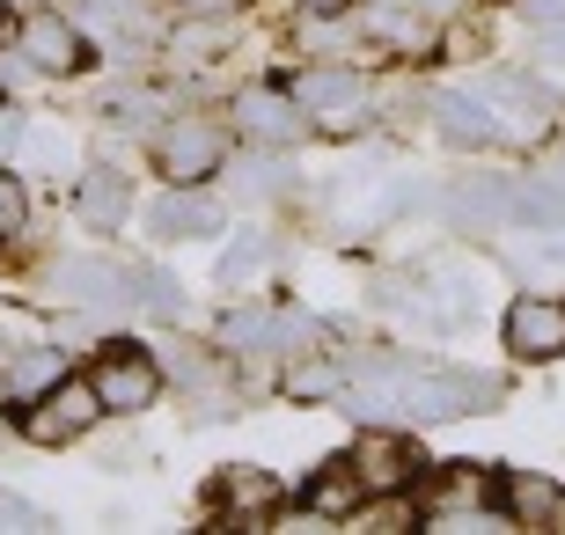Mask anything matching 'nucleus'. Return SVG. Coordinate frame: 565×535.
<instances>
[{"instance_id": "nucleus-1", "label": "nucleus", "mask_w": 565, "mask_h": 535, "mask_svg": "<svg viewBox=\"0 0 565 535\" xmlns=\"http://www.w3.org/2000/svg\"><path fill=\"white\" fill-rule=\"evenodd\" d=\"M338 396L367 426H440V418H470L484 404H500V382L462 374V367H434L419 352H353V374H345Z\"/></svg>"}, {"instance_id": "nucleus-2", "label": "nucleus", "mask_w": 565, "mask_h": 535, "mask_svg": "<svg viewBox=\"0 0 565 535\" xmlns=\"http://www.w3.org/2000/svg\"><path fill=\"white\" fill-rule=\"evenodd\" d=\"M96 426H104V396H96L88 374H60L44 396H30L15 411V432L30 448H74V440H88Z\"/></svg>"}, {"instance_id": "nucleus-3", "label": "nucleus", "mask_w": 565, "mask_h": 535, "mask_svg": "<svg viewBox=\"0 0 565 535\" xmlns=\"http://www.w3.org/2000/svg\"><path fill=\"white\" fill-rule=\"evenodd\" d=\"M345 462L360 477V499H397V492H419L426 484V454L404 426H360Z\"/></svg>"}, {"instance_id": "nucleus-4", "label": "nucleus", "mask_w": 565, "mask_h": 535, "mask_svg": "<svg viewBox=\"0 0 565 535\" xmlns=\"http://www.w3.org/2000/svg\"><path fill=\"white\" fill-rule=\"evenodd\" d=\"M15 60L30 74H82V66H96V52H88V30L66 8H30L15 22Z\"/></svg>"}, {"instance_id": "nucleus-5", "label": "nucleus", "mask_w": 565, "mask_h": 535, "mask_svg": "<svg viewBox=\"0 0 565 535\" xmlns=\"http://www.w3.org/2000/svg\"><path fill=\"white\" fill-rule=\"evenodd\" d=\"M309 338H323V323H309L301 309H228L221 315V345L235 360H287Z\"/></svg>"}, {"instance_id": "nucleus-6", "label": "nucleus", "mask_w": 565, "mask_h": 535, "mask_svg": "<svg viewBox=\"0 0 565 535\" xmlns=\"http://www.w3.org/2000/svg\"><path fill=\"white\" fill-rule=\"evenodd\" d=\"M88 382L104 396V418H132L162 396V360H147V345H132V338H110Z\"/></svg>"}, {"instance_id": "nucleus-7", "label": "nucleus", "mask_w": 565, "mask_h": 535, "mask_svg": "<svg viewBox=\"0 0 565 535\" xmlns=\"http://www.w3.org/2000/svg\"><path fill=\"white\" fill-rule=\"evenodd\" d=\"M500 338L514 360L544 367V360H565V293H514L500 315Z\"/></svg>"}, {"instance_id": "nucleus-8", "label": "nucleus", "mask_w": 565, "mask_h": 535, "mask_svg": "<svg viewBox=\"0 0 565 535\" xmlns=\"http://www.w3.org/2000/svg\"><path fill=\"white\" fill-rule=\"evenodd\" d=\"M154 162H162L169 184H206L213 169L228 162V132L213 118H169L154 132Z\"/></svg>"}, {"instance_id": "nucleus-9", "label": "nucleus", "mask_w": 565, "mask_h": 535, "mask_svg": "<svg viewBox=\"0 0 565 535\" xmlns=\"http://www.w3.org/2000/svg\"><path fill=\"white\" fill-rule=\"evenodd\" d=\"M235 132L250 147H294L301 132H309V118H301V104L287 96V82H243L235 88V104H228Z\"/></svg>"}, {"instance_id": "nucleus-10", "label": "nucleus", "mask_w": 565, "mask_h": 535, "mask_svg": "<svg viewBox=\"0 0 565 535\" xmlns=\"http://www.w3.org/2000/svg\"><path fill=\"white\" fill-rule=\"evenodd\" d=\"M360 38L390 44V52H404V60H419V52H434L440 44V22L426 15V8H412V0H360Z\"/></svg>"}, {"instance_id": "nucleus-11", "label": "nucleus", "mask_w": 565, "mask_h": 535, "mask_svg": "<svg viewBox=\"0 0 565 535\" xmlns=\"http://www.w3.org/2000/svg\"><path fill=\"white\" fill-rule=\"evenodd\" d=\"M221 199H213L206 184H169V199L154 213H147V227H154V243H206V235H221Z\"/></svg>"}, {"instance_id": "nucleus-12", "label": "nucleus", "mask_w": 565, "mask_h": 535, "mask_svg": "<svg viewBox=\"0 0 565 535\" xmlns=\"http://www.w3.org/2000/svg\"><path fill=\"white\" fill-rule=\"evenodd\" d=\"M287 96L309 110V118H353V110L367 104V74H360V66H301L287 82Z\"/></svg>"}, {"instance_id": "nucleus-13", "label": "nucleus", "mask_w": 565, "mask_h": 535, "mask_svg": "<svg viewBox=\"0 0 565 535\" xmlns=\"http://www.w3.org/2000/svg\"><path fill=\"white\" fill-rule=\"evenodd\" d=\"M206 499H213V521H221V528H228L235 514L243 521H273L279 514V484L257 470V462H228V470L206 484Z\"/></svg>"}, {"instance_id": "nucleus-14", "label": "nucleus", "mask_w": 565, "mask_h": 535, "mask_svg": "<svg viewBox=\"0 0 565 535\" xmlns=\"http://www.w3.org/2000/svg\"><path fill=\"white\" fill-rule=\"evenodd\" d=\"M60 301L66 309H88V315L126 309L132 301L126 293V265H110V257H66L60 265Z\"/></svg>"}, {"instance_id": "nucleus-15", "label": "nucleus", "mask_w": 565, "mask_h": 535, "mask_svg": "<svg viewBox=\"0 0 565 535\" xmlns=\"http://www.w3.org/2000/svg\"><path fill=\"white\" fill-rule=\"evenodd\" d=\"M434 125H440V140L448 147H500V110L484 104L478 88H440L434 96Z\"/></svg>"}, {"instance_id": "nucleus-16", "label": "nucleus", "mask_w": 565, "mask_h": 535, "mask_svg": "<svg viewBox=\"0 0 565 535\" xmlns=\"http://www.w3.org/2000/svg\"><path fill=\"white\" fill-rule=\"evenodd\" d=\"M500 514L529 521V528H565V484H551L544 470H507L500 477Z\"/></svg>"}, {"instance_id": "nucleus-17", "label": "nucleus", "mask_w": 565, "mask_h": 535, "mask_svg": "<svg viewBox=\"0 0 565 535\" xmlns=\"http://www.w3.org/2000/svg\"><path fill=\"white\" fill-rule=\"evenodd\" d=\"M74 213H82L96 235H118L126 227V213H132V184H126V169H110V162H96L82 176V191H74Z\"/></svg>"}, {"instance_id": "nucleus-18", "label": "nucleus", "mask_w": 565, "mask_h": 535, "mask_svg": "<svg viewBox=\"0 0 565 535\" xmlns=\"http://www.w3.org/2000/svg\"><path fill=\"white\" fill-rule=\"evenodd\" d=\"M60 374H74L60 345H22V352H8V367H0V396H8V411H22L30 396H44Z\"/></svg>"}, {"instance_id": "nucleus-19", "label": "nucleus", "mask_w": 565, "mask_h": 535, "mask_svg": "<svg viewBox=\"0 0 565 535\" xmlns=\"http://www.w3.org/2000/svg\"><path fill=\"white\" fill-rule=\"evenodd\" d=\"M507 221L565 235V176H507Z\"/></svg>"}, {"instance_id": "nucleus-20", "label": "nucleus", "mask_w": 565, "mask_h": 535, "mask_svg": "<svg viewBox=\"0 0 565 535\" xmlns=\"http://www.w3.org/2000/svg\"><path fill=\"white\" fill-rule=\"evenodd\" d=\"M448 221L456 227H500L507 221V176H462L448 191Z\"/></svg>"}, {"instance_id": "nucleus-21", "label": "nucleus", "mask_w": 565, "mask_h": 535, "mask_svg": "<svg viewBox=\"0 0 565 535\" xmlns=\"http://www.w3.org/2000/svg\"><path fill=\"white\" fill-rule=\"evenodd\" d=\"M301 506H309L316 521H353L360 514V477H353V462H345V454H338V462H323Z\"/></svg>"}, {"instance_id": "nucleus-22", "label": "nucleus", "mask_w": 565, "mask_h": 535, "mask_svg": "<svg viewBox=\"0 0 565 535\" xmlns=\"http://www.w3.org/2000/svg\"><path fill=\"white\" fill-rule=\"evenodd\" d=\"M345 374H353V352H301V367L287 374V396H301V404H309V396H338L345 389Z\"/></svg>"}, {"instance_id": "nucleus-23", "label": "nucleus", "mask_w": 565, "mask_h": 535, "mask_svg": "<svg viewBox=\"0 0 565 535\" xmlns=\"http://www.w3.org/2000/svg\"><path fill=\"white\" fill-rule=\"evenodd\" d=\"M126 293L140 315H184V293H177V279L162 265H126Z\"/></svg>"}, {"instance_id": "nucleus-24", "label": "nucleus", "mask_w": 565, "mask_h": 535, "mask_svg": "<svg viewBox=\"0 0 565 535\" xmlns=\"http://www.w3.org/2000/svg\"><path fill=\"white\" fill-rule=\"evenodd\" d=\"M257 271H265V235H235L228 249H221V287H243V279H257Z\"/></svg>"}, {"instance_id": "nucleus-25", "label": "nucleus", "mask_w": 565, "mask_h": 535, "mask_svg": "<svg viewBox=\"0 0 565 535\" xmlns=\"http://www.w3.org/2000/svg\"><path fill=\"white\" fill-rule=\"evenodd\" d=\"M22 213H30V199H22V184L0 169V243H8V235H22Z\"/></svg>"}, {"instance_id": "nucleus-26", "label": "nucleus", "mask_w": 565, "mask_h": 535, "mask_svg": "<svg viewBox=\"0 0 565 535\" xmlns=\"http://www.w3.org/2000/svg\"><path fill=\"white\" fill-rule=\"evenodd\" d=\"M0 528H44V506L22 492H0Z\"/></svg>"}, {"instance_id": "nucleus-27", "label": "nucleus", "mask_w": 565, "mask_h": 535, "mask_svg": "<svg viewBox=\"0 0 565 535\" xmlns=\"http://www.w3.org/2000/svg\"><path fill=\"white\" fill-rule=\"evenodd\" d=\"M353 8H360V0H294V15H301V22H345Z\"/></svg>"}, {"instance_id": "nucleus-28", "label": "nucleus", "mask_w": 565, "mask_h": 535, "mask_svg": "<svg viewBox=\"0 0 565 535\" xmlns=\"http://www.w3.org/2000/svg\"><path fill=\"white\" fill-rule=\"evenodd\" d=\"M22 154V110L15 104H0V169Z\"/></svg>"}, {"instance_id": "nucleus-29", "label": "nucleus", "mask_w": 565, "mask_h": 535, "mask_svg": "<svg viewBox=\"0 0 565 535\" xmlns=\"http://www.w3.org/2000/svg\"><path fill=\"white\" fill-rule=\"evenodd\" d=\"M522 22L529 30H551V22H565V0H522Z\"/></svg>"}, {"instance_id": "nucleus-30", "label": "nucleus", "mask_w": 565, "mask_h": 535, "mask_svg": "<svg viewBox=\"0 0 565 535\" xmlns=\"http://www.w3.org/2000/svg\"><path fill=\"white\" fill-rule=\"evenodd\" d=\"M177 8H184V15H235L243 0H177Z\"/></svg>"}, {"instance_id": "nucleus-31", "label": "nucleus", "mask_w": 565, "mask_h": 535, "mask_svg": "<svg viewBox=\"0 0 565 535\" xmlns=\"http://www.w3.org/2000/svg\"><path fill=\"white\" fill-rule=\"evenodd\" d=\"M15 22H22V15H15V8H8V0H0V52L15 44Z\"/></svg>"}, {"instance_id": "nucleus-32", "label": "nucleus", "mask_w": 565, "mask_h": 535, "mask_svg": "<svg viewBox=\"0 0 565 535\" xmlns=\"http://www.w3.org/2000/svg\"><path fill=\"white\" fill-rule=\"evenodd\" d=\"M412 8H426V15L440 22V15H456V8H470V0H412Z\"/></svg>"}]
</instances>
